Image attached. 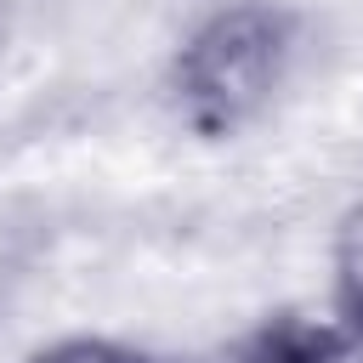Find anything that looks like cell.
Masks as SVG:
<instances>
[{
  "label": "cell",
  "mask_w": 363,
  "mask_h": 363,
  "mask_svg": "<svg viewBox=\"0 0 363 363\" xmlns=\"http://www.w3.org/2000/svg\"><path fill=\"white\" fill-rule=\"evenodd\" d=\"M335 267H340V301H346V312L363 323V210H352V221L340 227V255H335Z\"/></svg>",
  "instance_id": "cell-3"
},
{
  "label": "cell",
  "mask_w": 363,
  "mask_h": 363,
  "mask_svg": "<svg viewBox=\"0 0 363 363\" xmlns=\"http://www.w3.org/2000/svg\"><path fill=\"white\" fill-rule=\"evenodd\" d=\"M289 40L295 23L272 0H238L204 17L176 57V102L187 125L204 136H233L255 119L284 79Z\"/></svg>",
  "instance_id": "cell-1"
},
{
  "label": "cell",
  "mask_w": 363,
  "mask_h": 363,
  "mask_svg": "<svg viewBox=\"0 0 363 363\" xmlns=\"http://www.w3.org/2000/svg\"><path fill=\"white\" fill-rule=\"evenodd\" d=\"M6 28H11V0H0V45H6Z\"/></svg>",
  "instance_id": "cell-5"
},
{
  "label": "cell",
  "mask_w": 363,
  "mask_h": 363,
  "mask_svg": "<svg viewBox=\"0 0 363 363\" xmlns=\"http://www.w3.org/2000/svg\"><path fill=\"white\" fill-rule=\"evenodd\" d=\"M244 363H352V346L340 329L312 323V318H278L255 335Z\"/></svg>",
  "instance_id": "cell-2"
},
{
  "label": "cell",
  "mask_w": 363,
  "mask_h": 363,
  "mask_svg": "<svg viewBox=\"0 0 363 363\" xmlns=\"http://www.w3.org/2000/svg\"><path fill=\"white\" fill-rule=\"evenodd\" d=\"M34 363H142V357H130L125 346H108V340H62V346L40 352Z\"/></svg>",
  "instance_id": "cell-4"
}]
</instances>
